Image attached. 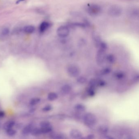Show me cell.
<instances>
[{"instance_id": "cell-24", "label": "cell", "mask_w": 139, "mask_h": 139, "mask_svg": "<svg viewBox=\"0 0 139 139\" xmlns=\"http://www.w3.org/2000/svg\"><path fill=\"white\" fill-rule=\"evenodd\" d=\"M9 32V29L7 28H4V29H3L2 32V33L3 35L6 36V35H8Z\"/></svg>"}, {"instance_id": "cell-10", "label": "cell", "mask_w": 139, "mask_h": 139, "mask_svg": "<svg viewBox=\"0 0 139 139\" xmlns=\"http://www.w3.org/2000/svg\"><path fill=\"white\" fill-rule=\"evenodd\" d=\"M98 130L100 133L103 135H105L108 133V128L106 125H102L99 126Z\"/></svg>"}, {"instance_id": "cell-6", "label": "cell", "mask_w": 139, "mask_h": 139, "mask_svg": "<svg viewBox=\"0 0 139 139\" xmlns=\"http://www.w3.org/2000/svg\"><path fill=\"white\" fill-rule=\"evenodd\" d=\"M70 32L68 27L65 26H60L57 30V35L61 38H65L68 36Z\"/></svg>"}, {"instance_id": "cell-29", "label": "cell", "mask_w": 139, "mask_h": 139, "mask_svg": "<svg viewBox=\"0 0 139 139\" xmlns=\"http://www.w3.org/2000/svg\"><path fill=\"white\" fill-rule=\"evenodd\" d=\"M88 138H94V135H88Z\"/></svg>"}, {"instance_id": "cell-18", "label": "cell", "mask_w": 139, "mask_h": 139, "mask_svg": "<svg viewBox=\"0 0 139 139\" xmlns=\"http://www.w3.org/2000/svg\"><path fill=\"white\" fill-rule=\"evenodd\" d=\"M78 77L77 79V81L80 84H83L87 81V79L84 76H78Z\"/></svg>"}, {"instance_id": "cell-8", "label": "cell", "mask_w": 139, "mask_h": 139, "mask_svg": "<svg viewBox=\"0 0 139 139\" xmlns=\"http://www.w3.org/2000/svg\"><path fill=\"white\" fill-rule=\"evenodd\" d=\"M33 128V126L32 124H29L23 128L22 132V133L24 135H28L29 134L31 133V131Z\"/></svg>"}, {"instance_id": "cell-26", "label": "cell", "mask_w": 139, "mask_h": 139, "mask_svg": "<svg viewBox=\"0 0 139 139\" xmlns=\"http://www.w3.org/2000/svg\"><path fill=\"white\" fill-rule=\"evenodd\" d=\"M54 138H57V139H63L64 138V135H62L61 134H57L56 135H54Z\"/></svg>"}, {"instance_id": "cell-13", "label": "cell", "mask_w": 139, "mask_h": 139, "mask_svg": "<svg viewBox=\"0 0 139 139\" xmlns=\"http://www.w3.org/2000/svg\"><path fill=\"white\" fill-rule=\"evenodd\" d=\"M35 27L33 26L28 25L25 26L23 29V30L26 33H31L35 31Z\"/></svg>"}, {"instance_id": "cell-15", "label": "cell", "mask_w": 139, "mask_h": 139, "mask_svg": "<svg viewBox=\"0 0 139 139\" xmlns=\"http://www.w3.org/2000/svg\"><path fill=\"white\" fill-rule=\"evenodd\" d=\"M75 109L78 111L83 112L85 110L86 108L82 104H77L75 106Z\"/></svg>"}, {"instance_id": "cell-11", "label": "cell", "mask_w": 139, "mask_h": 139, "mask_svg": "<svg viewBox=\"0 0 139 139\" xmlns=\"http://www.w3.org/2000/svg\"><path fill=\"white\" fill-rule=\"evenodd\" d=\"M49 27H50L49 23L47 22H43L40 24L39 30L40 32L43 33Z\"/></svg>"}, {"instance_id": "cell-5", "label": "cell", "mask_w": 139, "mask_h": 139, "mask_svg": "<svg viewBox=\"0 0 139 139\" xmlns=\"http://www.w3.org/2000/svg\"><path fill=\"white\" fill-rule=\"evenodd\" d=\"M105 50L103 49L100 48L98 51L96 56V62L98 65H100L102 64L106 59Z\"/></svg>"}, {"instance_id": "cell-2", "label": "cell", "mask_w": 139, "mask_h": 139, "mask_svg": "<svg viewBox=\"0 0 139 139\" xmlns=\"http://www.w3.org/2000/svg\"><path fill=\"white\" fill-rule=\"evenodd\" d=\"M67 74L71 77L76 78L80 75V70L77 65L71 64L69 65L67 68Z\"/></svg>"}, {"instance_id": "cell-17", "label": "cell", "mask_w": 139, "mask_h": 139, "mask_svg": "<svg viewBox=\"0 0 139 139\" xmlns=\"http://www.w3.org/2000/svg\"><path fill=\"white\" fill-rule=\"evenodd\" d=\"M40 126L41 128H47V127H51V124L48 121H43L41 122L40 124Z\"/></svg>"}, {"instance_id": "cell-28", "label": "cell", "mask_w": 139, "mask_h": 139, "mask_svg": "<svg viewBox=\"0 0 139 139\" xmlns=\"http://www.w3.org/2000/svg\"><path fill=\"white\" fill-rule=\"evenodd\" d=\"M5 115V113L3 111H0V118L4 117Z\"/></svg>"}, {"instance_id": "cell-9", "label": "cell", "mask_w": 139, "mask_h": 139, "mask_svg": "<svg viewBox=\"0 0 139 139\" xmlns=\"http://www.w3.org/2000/svg\"><path fill=\"white\" fill-rule=\"evenodd\" d=\"M15 124V122L14 121L12 120L8 121L4 124L3 128L4 130L7 131L9 129L12 128L14 126Z\"/></svg>"}, {"instance_id": "cell-27", "label": "cell", "mask_w": 139, "mask_h": 139, "mask_svg": "<svg viewBox=\"0 0 139 139\" xmlns=\"http://www.w3.org/2000/svg\"><path fill=\"white\" fill-rule=\"evenodd\" d=\"M111 71V70L110 69L108 68L105 69L103 70V73L105 74H109Z\"/></svg>"}, {"instance_id": "cell-20", "label": "cell", "mask_w": 139, "mask_h": 139, "mask_svg": "<svg viewBox=\"0 0 139 139\" xmlns=\"http://www.w3.org/2000/svg\"><path fill=\"white\" fill-rule=\"evenodd\" d=\"M106 59L107 61L110 63H114L115 61V58L113 55L110 54L106 56Z\"/></svg>"}, {"instance_id": "cell-30", "label": "cell", "mask_w": 139, "mask_h": 139, "mask_svg": "<svg viewBox=\"0 0 139 139\" xmlns=\"http://www.w3.org/2000/svg\"><path fill=\"white\" fill-rule=\"evenodd\" d=\"M24 0H18L16 2V3H19L20 2L23 1Z\"/></svg>"}, {"instance_id": "cell-3", "label": "cell", "mask_w": 139, "mask_h": 139, "mask_svg": "<svg viewBox=\"0 0 139 139\" xmlns=\"http://www.w3.org/2000/svg\"><path fill=\"white\" fill-rule=\"evenodd\" d=\"M83 120L86 124L88 126H94L96 123V117L94 114L91 113H88L85 114Z\"/></svg>"}, {"instance_id": "cell-12", "label": "cell", "mask_w": 139, "mask_h": 139, "mask_svg": "<svg viewBox=\"0 0 139 139\" xmlns=\"http://www.w3.org/2000/svg\"><path fill=\"white\" fill-rule=\"evenodd\" d=\"M71 90V88L70 85L66 84L63 86L61 88V91L63 94H69Z\"/></svg>"}, {"instance_id": "cell-19", "label": "cell", "mask_w": 139, "mask_h": 139, "mask_svg": "<svg viewBox=\"0 0 139 139\" xmlns=\"http://www.w3.org/2000/svg\"><path fill=\"white\" fill-rule=\"evenodd\" d=\"M7 135L9 136H13V135H15L16 134V130L13 129V128H10L8 130L6 131Z\"/></svg>"}, {"instance_id": "cell-22", "label": "cell", "mask_w": 139, "mask_h": 139, "mask_svg": "<svg viewBox=\"0 0 139 139\" xmlns=\"http://www.w3.org/2000/svg\"><path fill=\"white\" fill-rule=\"evenodd\" d=\"M88 95H89L90 96H93L95 94V91L94 90V88H92V87H90L89 89H88Z\"/></svg>"}, {"instance_id": "cell-4", "label": "cell", "mask_w": 139, "mask_h": 139, "mask_svg": "<svg viewBox=\"0 0 139 139\" xmlns=\"http://www.w3.org/2000/svg\"><path fill=\"white\" fill-rule=\"evenodd\" d=\"M87 12L88 14L92 16H96L101 12L100 7L95 4H91L87 6Z\"/></svg>"}, {"instance_id": "cell-14", "label": "cell", "mask_w": 139, "mask_h": 139, "mask_svg": "<svg viewBox=\"0 0 139 139\" xmlns=\"http://www.w3.org/2000/svg\"><path fill=\"white\" fill-rule=\"evenodd\" d=\"M57 95L54 92L50 93L47 96L49 100L50 101H54L56 100L57 98Z\"/></svg>"}, {"instance_id": "cell-23", "label": "cell", "mask_w": 139, "mask_h": 139, "mask_svg": "<svg viewBox=\"0 0 139 139\" xmlns=\"http://www.w3.org/2000/svg\"><path fill=\"white\" fill-rule=\"evenodd\" d=\"M52 109V106L51 105H47V106L44 107L42 109L43 111L44 112H47V111H50Z\"/></svg>"}, {"instance_id": "cell-25", "label": "cell", "mask_w": 139, "mask_h": 139, "mask_svg": "<svg viewBox=\"0 0 139 139\" xmlns=\"http://www.w3.org/2000/svg\"><path fill=\"white\" fill-rule=\"evenodd\" d=\"M105 82L103 80H100L98 81L97 85L99 87H103L105 85Z\"/></svg>"}, {"instance_id": "cell-21", "label": "cell", "mask_w": 139, "mask_h": 139, "mask_svg": "<svg viewBox=\"0 0 139 139\" xmlns=\"http://www.w3.org/2000/svg\"><path fill=\"white\" fill-rule=\"evenodd\" d=\"M115 76L118 79H120L123 78L124 77V74L122 72H118L115 74Z\"/></svg>"}, {"instance_id": "cell-1", "label": "cell", "mask_w": 139, "mask_h": 139, "mask_svg": "<svg viewBox=\"0 0 139 139\" xmlns=\"http://www.w3.org/2000/svg\"><path fill=\"white\" fill-rule=\"evenodd\" d=\"M122 12L121 7L118 5H114L110 7L108 9V14L113 17H118L121 16Z\"/></svg>"}, {"instance_id": "cell-7", "label": "cell", "mask_w": 139, "mask_h": 139, "mask_svg": "<svg viewBox=\"0 0 139 139\" xmlns=\"http://www.w3.org/2000/svg\"><path fill=\"white\" fill-rule=\"evenodd\" d=\"M70 136L73 139H80L82 137V134L81 131L77 129H72L70 131Z\"/></svg>"}, {"instance_id": "cell-16", "label": "cell", "mask_w": 139, "mask_h": 139, "mask_svg": "<svg viewBox=\"0 0 139 139\" xmlns=\"http://www.w3.org/2000/svg\"><path fill=\"white\" fill-rule=\"evenodd\" d=\"M40 99L39 98H33L31 99L30 102V104L32 106L36 105L38 104L40 102Z\"/></svg>"}]
</instances>
